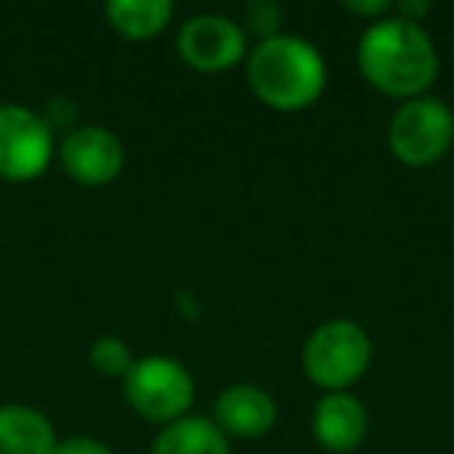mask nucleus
<instances>
[{
    "label": "nucleus",
    "instance_id": "nucleus-19",
    "mask_svg": "<svg viewBox=\"0 0 454 454\" xmlns=\"http://www.w3.org/2000/svg\"><path fill=\"white\" fill-rule=\"evenodd\" d=\"M395 10V16L398 20H404V22H417V26H420L423 22V16L429 13V4H423V0H408V4H398V7H392Z\"/></svg>",
    "mask_w": 454,
    "mask_h": 454
},
{
    "label": "nucleus",
    "instance_id": "nucleus-3",
    "mask_svg": "<svg viewBox=\"0 0 454 454\" xmlns=\"http://www.w3.org/2000/svg\"><path fill=\"white\" fill-rule=\"evenodd\" d=\"M373 361V342L352 317H333L311 330L302 348L305 377L324 392H348L367 373Z\"/></svg>",
    "mask_w": 454,
    "mask_h": 454
},
{
    "label": "nucleus",
    "instance_id": "nucleus-11",
    "mask_svg": "<svg viewBox=\"0 0 454 454\" xmlns=\"http://www.w3.org/2000/svg\"><path fill=\"white\" fill-rule=\"evenodd\" d=\"M57 429L28 404H0V454H53Z\"/></svg>",
    "mask_w": 454,
    "mask_h": 454
},
{
    "label": "nucleus",
    "instance_id": "nucleus-18",
    "mask_svg": "<svg viewBox=\"0 0 454 454\" xmlns=\"http://www.w3.org/2000/svg\"><path fill=\"white\" fill-rule=\"evenodd\" d=\"M346 10H348V13H355V16H364V20L380 22V20H386V16H389L392 4H386V0H371V4H361V0L355 4V0H348Z\"/></svg>",
    "mask_w": 454,
    "mask_h": 454
},
{
    "label": "nucleus",
    "instance_id": "nucleus-17",
    "mask_svg": "<svg viewBox=\"0 0 454 454\" xmlns=\"http://www.w3.org/2000/svg\"><path fill=\"white\" fill-rule=\"evenodd\" d=\"M41 115H44V121L51 125V131L53 128H69L72 131V125H75V106H72V100H66V97H53L51 106Z\"/></svg>",
    "mask_w": 454,
    "mask_h": 454
},
{
    "label": "nucleus",
    "instance_id": "nucleus-13",
    "mask_svg": "<svg viewBox=\"0 0 454 454\" xmlns=\"http://www.w3.org/2000/svg\"><path fill=\"white\" fill-rule=\"evenodd\" d=\"M175 16L171 0H113L106 4V20L121 38L150 41L168 28Z\"/></svg>",
    "mask_w": 454,
    "mask_h": 454
},
{
    "label": "nucleus",
    "instance_id": "nucleus-6",
    "mask_svg": "<svg viewBox=\"0 0 454 454\" xmlns=\"http://www.w3.org/2000/svg\"><path fill=\"white\" fill-rule=\"evenodd\" d=\"M57 156L44 115L20 103H0V177L26 184L41 177Z\"/></svg>",
    "mask_w": 454,
    "mask_h": 454
},
{
    "label": "nucleus",
    "instance_id": "nucleus-7",
    "mask_svg": "<svg viewBox=\"0 0 454 454\" xmlns=\"http://www.w3.org/2000/svg\"><path fill=\"white\" fill-rule=\"evenodd\" d=\"M177 53L190 69L202 75H218L247 59V35L227 16L200 13L184 22L177 32Z\"/></svg>",
    "mask_w": 454,
    "mask_h": 454
},
{
    "label": "nucleus",
    "instance_id": "nucleus-1",
    "mask_svg": "<svg viewBox=\"0 0 454 454\" xmlns=\"http://www.w3.org/2000/svg\"><path fill=\"white\" fill-rule=\"evenodd\" d=\"M358 66L361 75L380 94L417 100V97H427L439 75V53L423 26L386 16L380 22H371L361 35Z\"/></svg>",
    "mask_w": 454,
    "mask_h": 454
},
{
    "label": "nucleus",
    "instance_id": "nucleus-10",
    "mask_svg": "<svg viewBox=\"0 0 454 454\" xmlns=\"http://www.w3.org/2000/svg\"><path fill=\"white\" fill-rule=\"evenodd\" d=\"M367 408L352 392H327L315 404L311 429L324 451L330 454H352L367 439Z\"/></svg>",
    "mask_w": 454,
    "mask_h": 454
},
{
    "label": "nucleus",
    "instance_id": "nucleus-12",
    "mask_svg": "<svg viewBox=\"0 0 454 454\" xmlns=\"http://www.w3.org/2000/svg\"><path fill=\"white\" fill-rule=\"evenodd\" d=\"M153 454H231V439L208 417L187 414L159 429Z\"/></svg>",
    "mask_w": 454,
    "mask_h": 454
},
{
    "label": "nucleus",
    "instance_id": "nucleus-9",
    "mask_svg": "<svg viewBox=\"0 0 454 454\" xmlns=\"http://www.w3.org/2000/svg\"><path fill=\"white\" fill-rule=\"evenodd\" d=\"M212 423L231 439H259V435L271 433L278 423V404H274L271 392L253 383H237L227 386L218 398H215V417Z\"/></svg>",
    "mask_w": 454,
    "mask_h": 454
},
{
    "label": "nucleus",
    "instance_id": "nucleus-16",
    "mask_svg": "<svg viewBox=\"0 0 454 454\" xmlns=\"http://www.w3.org/2000/svg\"><path fill=\"white\" fill-rule=\"evenodd\" d=\"M53 454H113L106 442L94 439V435H72V439L57 442Z\"/></svg>",
    "mask_w": 454,
    "mask_h": 454
},
{
    "label": "nucleus",
    "instance_id": "nucleus-15",
    "mask_svg": "<svg viewBox=\"0 0 454 454\" xmlns=\"http://www.w3.org/2000/svg\"><path fill=\"white\" fill-rule=\"evenodd\" d=\"M247 16H249V26H253L255 32L262 35V41L274 38V35H280L284 10H280L278 4H253V7L247 10Z\"/></svg>",
    "mask_w": 454,
    "mask_h": 454
},
{
    "label": "nucleus",
    "instance_id": "nucleus-4",
    "mask_svg": "<svg viewBox=\"0 0 454 454\" xmlns=\"http://www.w3.org/2000/svg\"><path fill=\"white\" fill-rule=\"evenodd\" d=\"M121 389H125V402L153 423H175L187 417L196 395L187 367L165 355L134 358L131 371L121 377Z\"/></svg>",
    "mask_w": 454,
    "mask_h": 454
},
{
    "label": "nucleus",
    "instance_id": "nucleus-2",
    "mask_svg": "<svg viewBox=\"0 0 454 454\" xmlns=\"http://www.w3.org/2000/svg\"><path fill=\"white\" fill-rule=\"evenodd\" d=\"M247 82L268 109L302 113L327 90V63L311 41L280 32L247 53Z\"/></svg>",
    "mask_w": 454,
    "mask_h": 454
},
{
    "label": "nucleus",
    "instance_id": "nucleus-8",
    "mask_svg": "<svg viewBox=\"0 0 454 454\" xmlns=\"http://www.w3.org/2000/svg\"><path fill=\"white\" fill-rule=\"evenodd\" d=\"M57 153L66 175L84 187H106L125 168V146L103 125L72 128Z\"/></svg>",
    "mask_w": 454,
    "mask_h": 454
},
{
    "label": "nucleus",
    "instance_id": "nucleus-5",
    "mask_svg": "<svg viewBox=\"0 0 454 454\" xmlns=\"http://www.w3.org/2000/svg\"><path fill=\"white\" fill-rule=\"evenodd\" d=\"M389 150L408 168H427L445 159L454 144V113L435 97L404 100L389 121Z\"/></svg>",
    "mask_w": 454,
    "mask_h": 454
},
{
    "label": "nucleus",
    "instance_id": "nucleus-14",
    "mask_svg": "<svg viewBox=\"0 0 454 454\" xmlns=\"http://www.w3.org/2000/svg\"><path fill=\"white\" fill-rule=\"evenodd\" d=\"M88 361L103 377H125L134 364V355L131 346L125 340H119V336H100V340L90 342Z\"/></svg>",
    "mask_w": 454,
    "mask_h": 454
}]
</instances>
